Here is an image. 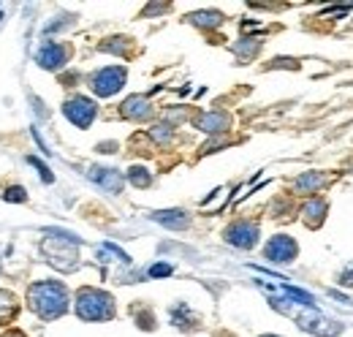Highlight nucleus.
<instances>
[{
  "label": "nucleus",
  "mask_w": 353,
  "mask_h": 337,
  "mask_svg": "<svg viewBox=\"0 0 353 337\" xmlns=\"http://www.w3.org/2000/svg\"><path fill=\"white\" fill-rule=\"evenodd\" d=\"M28 305L30 310L44 318H60L65 310H68V291L63 283H54V280H41V283H33L30 291H28Z\"/></svg>",
  "instance_id": "1"
},
{
  "label": "nucleus",
  "mask_w": 353,
  "mask_h": 337,
  "mask_svg": "<svg viewBox=\"0 0 353 337\" xmlns=\"http://www.w3.org/2000/svg\"><path fill=\"white\" fill-rule=\"evenodd\" d=\"M41 248H44L46 258H49L52 267H57L63 272H68V269L77 267V248H79V240L77 237H71L65 231H49V237L44 240Z\"/></svg>",
  "instance_id": "2"
},
{
  "label": "nucleus",
  "mask_w": 353,
  "mask_h": 337,
  "mask_svg": "<svg viewBox=\"0 0 353 337\" xmlns=\"http://www.w3.org/2000/svg\"><path fill=\"white\" fill-rule=\"evenodd\" d=\"M77 313L85 321H106L114 318V299L98 289H82L77 294Z\"/></svg>",
  "instance_id": "3"
},
{
  "label": "nucleus",
  "mask_w": 353,
  "mask_h": 337,
  "mask_svg": "<svg viewBox=\"0 0 353 337\" xmlns=\"http://www.w3.org/2000/svg\"><path fill=\"white\" fill-rule=\"evenodd\" d=\"M296 321L305 332H312V335L321 337H334L343 332L340 324H332L329 318H323L321 313H315V307H307V313H296Z\"/></svg>",
  "instance_id": "4"
},
{
  "label": "nucleus",
  "mask_w": 353,
  "mask_h": 337,
  "mask_svg": "<svg viewBox=\"0 0 353 337\" xmlns=\"http://www.w3.org/2000/svg\"><path fill=\"white\" fill-rule=\"evenodd\" d=\"M125 84V68H117V66H112V68H103V71H98L95 77H92V90H95V95H103V98H109V95H114L120 87Z\"/></svg>",
  "instance_id": "5"
},
{
  "label": "nucleus",
  "mask_w": 353,
  "mask_h": 337,
  "mask_svg": "<svg viewBox=\"0 0 353 337\" xmlns=\"http://www.w3.org/2000/svg\"><path fill=\"white\" fill-rule=\"evenodd\" d=\"M63 115L79 128H88L92 120H95V104L85 98V95H74L71 101H65L63 106Z\"/></svg>",
  "instance_id": "6"
},
{
  "label": "nucleus",
  "mask_w": 353,
  "mask_h": 337,
  "mask_svg": "<svg viewBox=\"0 0 353 337\" xmlns=\"http://www.w3.org/2000/svg\"><path fill=\"white\" fill-rule=\"evenodd\" d=\"M296 253H299V245L291 237H285V234L272 237L264 248V256L269 261H274V264H291L296 258Z\"/></svg>",
  "instance_id": "7"
},
{
  "label": "nucleus",
  "mask_w": 353,
  "mask_h": 337,
  "mask_svg": "<svg viewBox=\"0 0 353 337\" xmlns=\"http://www.w3.org/2000/svg\"><path fill=\"white\" fill-rule=\"evenodd\" d=\"M256 240H259V226L248 220H239L225 231V242H231L234 248H253Z\"/></svg>",
  "instance_id": "8"
},
{
  "label": "nucleus",
  "mask_w": 353,
  "mask_h": 337,
  "mask_svg": "<svg viewBox=\"0 0 353 337\" xmlns=\"http://www.w3.org/2000/svg\"><path fill=\"white\" fill-rule=\"evenodd\" d=\"M36 60H39V66H41V68L57 71V68H63V66H65V60H68V49H65L63 44L49 41V44H44V46L39 49Z\"/></svg>",
  "instance_id": "9"
},
{
  "label": "nucleus",
  "mask_w": 353,
  "mask_h": 337,
  "mask_svg": "<svg viewBox=\"0 0 353 337\" xmlns=\"http://www.w3.org/2000/svg\"><path fill=\"white\" fill-rule=\"evenodd\" d=\"M90 180L109 193H120V188H123V174L114 168H90Z\"/></svg>",
  "instance_id": "10"
},
{
  "label": "nucleus",
  "mask_w": 353,
  "mask_h": 337,
  "mask_svg": "<svg viewBox=\"0 0 353 337\" xmlns=\"http://www.w3.org/2000/svg\"><path fill=\"white\" fill-rule=\"evenodd\" d=\"M150 112H152V109H150V101H147L144 95H131V98L123 104V117H128V120H144Z\"/></svg>",
  "instance_id": "11"
},
{
  "label": "nucleus",
  "mask_w": 353,
  "mask_h": 337,
  "mask_svg": "<svg viewBox=\"0 0 353 337\" xmlns=\"http://www.w3.org/2000/svg\"><path fill=\"white\" fill-rule=\"evenodd\" d=\"M152 220H158L161 226H166V229H188V215L182 210H163V212H155L152 215Z\"/></svg>",
  "instance_id": "12"
},
{
  "label": "nucleus",
  "mask_w": 353,
  "mask_h": 337,
  "mask_svg": "<svg viewBox=\"0 0 353 337\" xmlns=\"http://www.w3.org/2000/svg\"><path fill=\"white\" fill-rule=\"evenodd\" d=\"M302 215H305V223H307L310 229H318V226L323 223V215H326V202L312 199V202H307V204L302 207Z\"/></svg>",
  "instance_id": "13"
},
{
  "label": "nucleus",
  "mask_w": 353,
  "mask_h": 337,
  "mask_svg": "<svg viewBox=\"0 0 353 337\" xmlns=\"http://www.w3.org/2000/svg\"><path fill=\"white\" fill-rule=\"evenodd\" d=\"M225 126H228V115H225V112H210V115H204V117L199 120V128H201V131H210V133L223 131Z\"/></svg>",
  "instance_id": "14"
},
{
  "label": "nucleus",
  "mask_w": 353,
  "mask_h": 337,
  "mask_svg": "<svg viewBox=\"0 0 353 337\" xmlns=\"http://www.w3.org/2000/svg\"><path fill=\"white\" fill-rule=\"evenodd\" d=\"M17 316V296L11 291H0V324H8Z\"/></svg>",
  "instance_id": "15"
},
{
  "label": "nucleus",
  "mask_w": 353,
  "mask_h": 337,
  "mask_svg": "<svg viewBox=\"0 0 353 337\" xmlns=\"http://www.w3.org/2000/svg\"><path fill=\"white\" fill-rule=\"evenodd\" d=\"M193 25H199V28H218L223 22V17L218 11H199V14H193V17H188Z\"/></svg>",
  "instance_id": "16"
},
{
  "label": "nucleus",
  "mask_w": 353,
  "mask_h": 337,
  "mask_svg": "<svg viewBox=\"0 0 353 337\" xmlns=\"http://www.w3.org/2000/svg\"><path fill=\"white\" fill-rule=\"evenodd\" d=\"M321 185H326V177L323 174H305V177L296 180V191H302V193H310V191H315Z\"/></svg>",
  "instance_id": "17"
},
{
  "label": "nucleus",
  "mask_w": 353,
  "mask_h": 337,
  "mask_svg": "<svg viewBox=\"0 0 353 337\" xmlns=\"http://www.w3.org/2000/svg\"><path fill=\"white\" fill-rule=\"evenodd\" d=\"M128 180H131L136 188H147V185H150V174H147V168H141V166H133L131 171H128Z\"/></svg>",
  "instance_id": "18"
},
{
  "label": "nucleus",
  "mask_w": 353,
  "mask_h": 337,
  "mask_svg": "<svg viewBox=\"0 0 353 337\" xmlns=\"http://www.w3.org/2000/svg\"><path fill=\"white\" fill-rule=\"evenodd\" d=\"M3 199H6V202H25L28 196H25V188H19V185H11V188H6Z\"/></svg>",
  "instance_id": "19"
},
{
  "label": "nucleus",
  "mask_w": 353,
  "mask_h": 337,
  "mask_svg": "<svg viewBox=\"0 0 353 337\" xmlns=\"http://www.w3.org/2000/svg\"><path fill=\"white\" fill-rule=\"evenodd\" d=\"M28 164H30V166H36V168H39V174H41V180H44V182H52V174H49V168H46L44 164L39 161V158H33V155H28Z\"/></svg>",
  "instance_id": "20"
},
{
  "label": "nucleus",
  "mask_w": 353,
  "mask_h": 337,
  "mask_svg": "<svg viewBox=\"0 0 353 337\" xmlns=\"http://www.w3.org/2000/svg\"><path fill=\"white\" fill-rule=\"evenodd\" d=\"M174 269H172V264H155L152 269H150V278H166V275H172Z\"/></svg>",
  "instance_id": "21"
},
{
  "label": "nucleus",
  "mask_w": 353,
  "mask_h": 337,
  "mask_svg": "<svg viewBox=\"0 0 353 337\" xmlns=\"http://www.w3.org/2000/svg\"><path fill=\"white\" fill-rule=\"evenodd\" d=\"M152 136H155L158 142H166V139L172 136V131H169V126H155V131H152Z\"/></svg>",
  "instance_id": "22"
},
{
  "label": "nucleus",
  "mask_w": 353,
  "mask_h": 337,
  "mask_svg": "<svg viewBox=\"0 0 353 337\" xmlns=\"http://www.w3.org/2000/svg\"><path fill=\"white\" fill-rule=\"evenodd\" d=\"M340 283H345V286H353V272H348V275H343V280Z\"/></svg>",
  "instance_id": "23"
},
{
  "label": "nucleus",
  "mask_w": 353,
  "mask_h": 337,
  "mask_svg": "<svg viewBox=\"0 0 353 337\" xmlns=\"http://www.w3.org/2000/svg\"><path fill=\"white\" fill-rule=\"evenodd\" d=\"M11 337H25V335H19V332H14V335H11Z\"/></svg>",
  "instance_id": "24"
},
{
  "label": "nucleus",
  "mask_w": 353,
  "mask_h": 337,
  "mask_svg": "<svg viewBox=\"0 0 353 337\" xmlns=\"http://www.w3.org/2000/svg\"><path fill=\"white\" fill-rule=\"evenodd\" d=\"M264 337H277V335H264Z\"/></svg>",
  "instance_id": "25"
}]
</instances>
